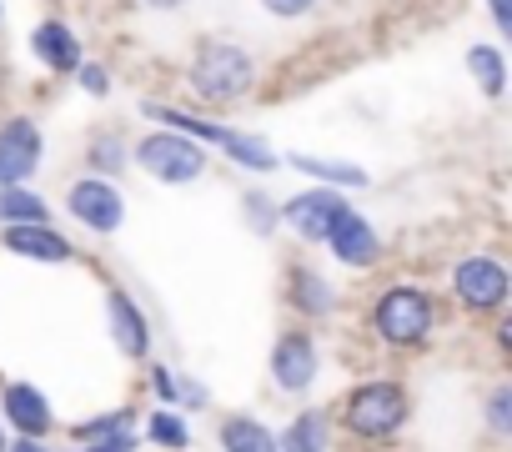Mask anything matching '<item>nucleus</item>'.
I'll return each instance as SVG.
<instances>
[{"instance_id":"obj_19","label":"nucleus","mask_w":512,"mask_h":452,"mask_svg":"<svg viewBox=\"0 0 512 452\" xmlns=\"http://www.w3.org/2000/svg\"><path fill=\"white\" fill-rule=\"evenodd\" d=\"M297 307L302 312H332V292H327V282L322 277H312V272H297Z\"/></svg>"},{"instance_id":"obj_8","label":"nucleus","mask_w":512,"mask_h":452,"mask_svg":"<svg viewBox=\"0 0 512 452\" xmlns=\"http://www.w3.org/2000/svg\"><path fill=\"white\" fill-rule=\"evenodd\" d=\"M272 377L282 382V392H307L317 377V347L302 332H287L282 347L272 352Z\"/></svg>"},{"instance_id":"obj_5","label":"nucleus","mask_w":512,"mask_h":452,"mask_svg":"<svg viewBox=\"0 0 512 452\" xmlns=\"http://www.w3.org/2000/svg\"><path fill=\"white\" fill-rule=\"evenodd\" d=\"M452 287H457V297H462L472 312H497L502 297H507V272H502V262H492V257H467V262L457 267Z\"/></svg>"},{"instance_id":"obj_10","label":"nucleus","mask_w":512,"mask_h":452,"mask_svg":"<svg viewBox=\"0 0 512 452\" xmlns=\"http://www.w3.org/2000/svg\"><path fill=\"white\" fill-rule=\"evenodd\" d=\"M6 417H11L31 442H41V437L51 432V407H46V397H41L36 387H26V382H11V387H6Z\"/></svg>"},{"instance_id":"obj_25","label":"nucleus","mask_w":512,"mask_h":452,"mask_svg":"<svg viewBox=\"0 0 512 452\" xmlns=\"http://www.w3.org/2000/svg\"><path fill=\"white\" fill-rule=\"evenodd\" d=\"M121 161H126V156H121V146H116V141H101V146H96V166L121 171Z\"/></svg>"},{"instance_id":"obj_22","label":"nucleus","mask_w":512,"mask_h":452,"mask_svg":"<svg viewBox=\"0 0 512 452\" xmlns=\"http://www.w3.org/2000/svg\"><path fill=\"white\" fill-rule=\"evenodd\" d=\"M487 422H492V432H512V387H497V392H492Z\"/></svg>"},{"instance_id":"obj_11","label":"nucleus","mask_w":512,"mask_h":452,"mask_svg":"<svg viewBox=\"0 0 512 452\" xmlns=\"http://www.w3.org/2000/svg\"><path fill=\"white\" fill-rule=\"evenodd\" d=\"M332 252L347 262V267H367L372 257H377V232L362 221V216H352V211H342V221L332 226Z\"/></svg>"},{"instance_id":"obj_16","label":"nucleus","mask_w":512,"mask_h":452,"mask_svg":"<svg viewBox=\"0 0 512 452\" xmlns=\"http://www.w3.org/2000/svg\"><path fill=\"white\" fill-rule=\"evenodd\" d=\"M0 221H16V226H46V201L31 191H0Z\"/></svg>"},{"instance_id":"obj_17","label":"nucleus","mask_w":512,"mask_h":452,"mask_svg":"<svg viewBox=\"0 0 512 452\" xmlns=\"http://www.w3.org/2000/svg\"><path fill=\"white\" fill-rule=\"evenodd\" d=\"M287 452H327V417L322 412H302L287 427Z\"/></svg>"},{"instance_id":"obj_7","label":"nucleus","mask_w":512,"mask_h":452,"mask_svg":"<svg viewBox=\"0 0 512 452\" xmlns=\"http://www.w3.org/2000/svg\"><path fill=\"white\" fill-rule=\"evenodd\" d=\"M41 166V131L31 121L0 126V181H26Z\"/></svg>"},{"instance_id":"obj_1","label":"nucleus","mask_w":512,"mask_h":452,"mask_svg":"<svg viewBox=\"0 0 512 452\" xmlns=\"http://www.w3.org/2000/svg\"><path fill=\"white\" fill-rule=\"evenodd\" d=\"M251 56L241 51V46H231V41H206L201 51H196V61H191V81H196V91L206 96V101H236V96H246L251 91Z\"/></svg>"},{"instance_id":"obj_20","label":"nucleus","mask_w":512,"mask_h":452,"mask_svg":"<svg viewBox=\"0 0 512 452\" xmlns=\"http://www.w3.org/2000/svg\"><path fill=\"white\" fill-rule=\"evenodd\" d=\"M297 166L322 176V181H342V186H362L367 181V171H357V166H332V161H312V156H297Z\"/></svg>"},{"instance_id":"obj_27","label":"nucleus","mask_w":512,"mask_h":452,"mask_svg":"<svg viewBox=\"0 0 512 452\" xmlns=\"http://www.w3.org/2000/svg\"><path fill=\"white\" fill-rule=\"evenodd\" d=\"M76 71H81V86H86V91H96V96L106 91V76H101L96 66H76Z\"/></svg>"},{"instance_id":"obj_21","label":"nucleus","mask_w":512,"mask_h":452,"mask_svg":"<svg viewBox=\"0 0 512 452\" xmlns=\"http://www.w3.org/2000/svg\"><path fill=\"white\" fill-rule=\"evenodd\" d=\"M146 432H151V442H161V447H186V442H191V432H186L181 417H171V412H156Z\"/></svg>"},{"instance_id":"obj_29","label":"nucleus","mask_w":512,"mask_h":452,"mask_svg":"<svg viewBox=\"0 0 512 452\" xmlns=\"http://www.w3.org/2000/svg\"><path fill=\"white\" fill-rule=\"evenodd\" d=\"M156 392H161V397H176V382H171L166 367H156Z\"/></svg>"},{"instance_id":"obj_26","label":"nucleus","mask_w":512,"mask_h":452,"mask_svg":"<svg viewBox=\"0 0 512 452\" xmlns=\"http://www.w3.org/2000/svg\"><path fill=\"white\" fill-rule=\"evenodd\" d=\"M86 452H131V437L121 432V437H101V442H91Z\"/></svg>"},{"instance_id":"obj_23","label":"nucleus","mask_w":512,"mask_h":452,"mask_svg":"<svg viewBox=\"0 0 512 452\" xmlns=\"http://www.w3.org/2000/svg\"><path fill=\"white\" fill-rule=\"evenodd\" d=\"M246 211H251V221H256V232H272V221H277V211L267 206V196H246Z\"/></svg>"},{"instance_id":"obj_18","label":"nucleus","mask_w":512,"mask_h":452,"mask_svg":"<svg viewBox=\"0 0 512 452\" xmlns=\"http://www.w3.org/2000/svg\"><path fill=\"white\" fill-rule=\"evenodd\" d=\"M467 66H472V76L482 81V91H487V96H502V56H497L492 46H472Z\"/></svg>"},{"instance_id":"obj_13","label":"nucleus","mask_w":512,"mask_h":452,"mask_svg":"<svg viewBox=\"0 0 512 452\" xmlns=\"http://www.w3.org/2000/svg\"><path fill=\"white\" fill-rule=\"evenodd\" d=\"M106 307H111V332H116L121 352H126V357H146V322H141L136 302H131L126 292H111Z\"/></svg>"},{"instance_id":"obj_12","label":"nucleus","mask_w":512,"mask_h":452,"mask_svg":"<svg viewBox=\"0 0 512 452\" xmlns=\"http://www.w3.org/2000/svg\"><path fill=\"white\" fill-rule=\"evenodd\" d=\"M31 46H36V56H41L51 71H76V66H81V46H76L71 26H61V21H46Z\"/></svg>"},{"instance_id":"obj_15","label":"nucleus","mask_w":512,"mask_h":452,"mask_svg":"<svg viewBox=\"0 0 512 452\" xmlns=\"http://www.w3.org/2000/svg\"><path fill=\"white\" fill-rule=\"evenodd\" d=\"M221 447L226 452H282L272 427H262L256 417H226L221 422Z\"/></svg>"},{"instance_id":"obj_30","label":"nucleus","mask_w":512,"mask_h":452,"mask_svg":"<svg viewBox=\"0 0 512 452\" xmlns=\"http://www.w3.org/2000/svg\"><path fill=\"white\" fill-rule=\"evenodd\" d=\"M11 452H46V447H41V442H31V437H26V442H16V447H11Z\"/></svg>"},{"instance_id":"obj_4","label":"nucleus","mask_w":512,"mask_h":452,"mask_svg":"<svg viewBox=\"0 0 512 452\" xmlns=\"http://www.w3.org/2000/svg\"><path fill=\"white\" fill-rule=\"evenodd\" d=\"M136 161L151 171V176H161V181H191V176H201V166H206V151L191 141V136H176V131H161V136H146L141 141V151H136Z\"/></svg>"},{"instance_id":"obj_2","label":"nucleus","mask_w":512,"mask_h":452,"mask_svg":"<svg viewBox=\"0 0 512 452\" xmlns=\"http://www.w3.org/2000/svg\"><path fill=\"white\" fill-rule=\"evenodd\" d=\"M342 417H347V427L357 437H392L402 427V417H407V392L397 382H362L347 397Z\"/></svg>"},{"instance_id":"obj_9","label":"nucleus","mask_w":512,"mask_h":452,"mask_svg":"<svg viewBox=\"0 0 512 452\" xmlns=\"http://www.w3.org/2000/svg\"><path fill=\"white\" fill-rule=\"evenodd\" d=\"M342 196H332V191H312V196H297L292 206H287V221L297 226V232L307 237V242H327L332 237V226L342 221Z\"/></svg>"},{"instance_id":"obj_24","label":"nucleus","mask_w":512,"mask_h":452,"mask_svg":"<svg viewBox=\"0 0 512 452\" xmlns=\"http://www.w3.org/2000/svg\"><path fill=\"white\" fill-rule=\"evenodd\" d=\"M262 6H267L272 16H302V11L317 6V0H262Z\"/></svg>"},{"instance_id":"obj_6","label":"nucleus","mask_w":512,"mask_h":452,"mask_svg":"<svg viewBox=\"0 0 512 452\" xmlns=\"http://www.w3.org/2000/svg\"><path fill=\"white\" fill-rule=\"evenodd\" d=\"M66 201H71V216H81L91 232H116L121 226V191L111 181H101V176L76 181Z\"/></svg>"},{"instance_id":"obj_32","label":"nucleus","mask_w":512,"mask_h":452,"mask_svg":"<svg viewBox=\"0 0 512 452\" xmlns=\"http://www.w3.org/2000/svg\"><path fill=\"white\" fill-rule=\"evenodd\" d=\"M0 452H6V437H0Z\"/></svg>"},{"instance_id":"obj_28","label":"nucleus","mask_w":512,"mask_h":452,"mask_svg":"<svg viewBox=\"0 0 512 452\" xmlns=\"http://www.w3.org/2000/svg\"><path fill=\"white\" fill-rule=\"evenodd\" d=\"M487 6H492V21H497L502 31H512V16H507V0H487Z\"/></svg>"},{"instance_id":"obj_31","label":"nucleus","mask_w":512,"mask_h":452,"mask_svg":"<svg viewBox=\"0 0 512 452\" xmlns=\"http://www.w3.org/2000/svg\"><path fill=\"white\" fill-rule=\"evenodd\" d=\"M146 6H156V11H176L181 0H146Z\"/></svg>"},{"instance_id":"obj_14","label":"nucleus","mask_w":512,"mask_h":452,"mask_svg":"<svg viewBox=\"0 0 512 452\" xmlns=\"http://www.w3.org/2000/svg\"><path fill=\"white\" fill-rule=\"evenodd\" d=\"M6 247L21 252V257H41V262H66L71 257V242H61L56 232H46V226H11Z\"/></svg>"},{"instance_id":"obj_3","label":"nucleus","mask_w":512,"mask_h":452,"mask_svg":"<svg viewBox=\"0 0 512 452\" xmlns=\"http://www.w3.org/2000/svg\"><path fill=\"white\" fill-rule=\"evenodd\" d=\"M377 332L392 347H417L432 332V297L417 287H392L377 297Z\"/></svg>"}]
</instances>
